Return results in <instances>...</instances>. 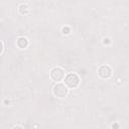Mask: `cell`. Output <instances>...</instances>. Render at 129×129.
Here are the masks:
<instances>
[{"mask_svg":"<svg viewBox=\"0 0 129 129\" xmlns=\"http://www.w3.org/2000/svg\"><path fill=\"white\" fill-rule=\"evenodd\" d=\"M98 74L102 79H108L112 75V70L108 66H101L98 70Z\"/></svg>","mask_w":129,"mask_h":129,"instance_id":"obj_4","label":"cell"},{"mask_svg":"<svg viewBox=\"0 0 129 129\" xmlns=\"http://www.w3.org/2000/svg\"><path fill=\"white\" fill-rule=\"evenodd\" d=\"M19 12L21 13V14H26L27 12H28V6L27 5H20V7H19Z\"/></svg>","mask_w":129,"mask_h":129,"instance_id":"obj_6","label":"cell"},{"mask_svg":"<svg viewBox=\"0 0 129 129\" xmlns=\"http://www.w3.org/2000/svg\"><path fill=\"white\" fill-rule=\"evenodd\" d=\"M1 46H2V48H1V53H3V50H4V43L1 41Z\"/></svg>","mask_w":129,"mask_h":129,"instance_id":"obj_7","label":"cell"},{"mask_svg":"<svg viewBox=\"0 0 129 129\" xmlns=\"http://www.w3.org/2000/svg\"><path fill=\"white\" fill-rule=\"evenodd\" d=\"M50 78L55 81V82H59L64 78V72L62 69L60 68H54L50 71Z\"/></svg>","mask_w":129,"mask_h":129,"instance_id":"obj_3","label":"cell"},{"mask_svg":"<svg viewBox=\"0 0 129 129\" xmlns=\"http://www.w3.org/2000/svg\"><path fill=\"white\" fill-rule=\"evenodd\" d=\"M62 31H63V33H66V34H67V33H69V32H68V31H69V29H68V28H66V29L63 28V29H62Z\"/></svg>","mask_w":129,"mask_h":129,"instance_id":"obj_8","label":"cell"},{"mask_svg":"<svg viewBox=\"0 0 129 129\" xmlns=\"http://www.w3.org/2000/svg\"><path fill=\"white\" fill-rule=\"evenodd\" d=\"M16 44L19 48H26L28 45V40L25 37H19L16 41Z\"/></svg>","mask_w":129,"mask_h":129,"instance_id":"obj_5","label":"cell"},{"mask_svg":"<svg viewBox=\"0 0 129 129\" xmlns=\"http://www.w3.org/2000/svg\"><path fill=\"white\" fill-rule=\"evenodd\" d=\"M52 93L57 98H64L68 95L69 90L67 88V85L64 86L63 84H56L52 89Z\"/></svg>","mask_w":129,"mask_h":129,"instance_id":"obj_2","label":"cell"},{"mask_svg":"<svg viewBox=\"0 0 129 129\" xmlns=\"http://www.w3.org/2000/svg\"><path fill=\"white\" fill-rule=\"evenodd\" d=\"M64 84L70 89H75L80 84V78L76 74H69L64 79Z\"/></svg>","mask_w":129,"mask_h":129,"instance_id":"obj_1","label":"cell"}]
</instances>
